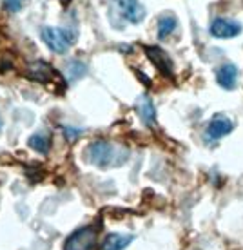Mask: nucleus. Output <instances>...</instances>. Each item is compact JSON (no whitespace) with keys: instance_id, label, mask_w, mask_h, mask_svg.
<instances>
[{"instance_id":"1","label":"nucleus","mask_w":243,"mask_h":250,"mask_svg":"<svg viewBox=\"0 0 243 250\" xmlns=\"http://www.w3.org/2000/svg\"><path fill=\"white\" fill-rule=\"evenodd\" d=\"M89 160L96 167L107 169V167H120L129 160V150L118 144L100 140L89 145Z\"/></svg>"},{"instance_id":"2","label":"nucleus","mask_w":243,"mask_h":250,"mask_svg":"<svg viewBox=\"0 0 243 250\" xmlns=\"http://www.w3.org/2000/svg\"><path fill=\"white\" fill-rule=\"evenodd\" d=\"M42 40L45 42V45L49 47L53 53L56 55H64L71 49V45L75 44L76 35L69 29H60V27H42Z\"/></svg>"},{"instance_id":"3","label":"nucleus","mask_w":243,"mask_h":250,"mask_svg":"<svg viewBox=\"0 0 243 250\" xmlns=\"http://www.w3.org/2000/svg\"><path fill=\"white\" fill-rule=\"evenodd\" d=\"M96 249V229L84 227L71 234L64 245V250H94Z\"/></svg>"},{"instance_id":"4","label":"nucleus","mask_w":243,"mask_h":250,"mask_svg":"<svg viewBox=\"0 0 243 250\" xmlns=\"http://www.w3.org/2000/svg\"><path fill=\"white\" fill-rule=\"evenodd\" d=\"M114 6L131 24H140L145 19V7L140 4V0H114Z\"/></svg>"},{"instance_id":"5","label":"nucleus","mask_w":243,"mask_h":250,"mask_svg":"<svg viewBox=\"0 0 243 250\" xmlns=\"http://www.w3.org/2000/svg\"><path fill=\"white\" fill-rule=\"evenodd\" d=\"M240 31H242V25L232 19L218 17L211 24V35L216 38H234L236 35H240Z\"/></svg>"},{"instance_id":"6","label":"nucleus","mask_w":243,"mask_h":250,"mask_svg":"<svg viewBox=\"0 0 243 250\" xmlns=\"http://www.w3.org/2000/svg\"><path fill=\"white\" fill-rule=\"evenodd\" d=\"M145 53H147V57L153 63H155L158 71L165 76H171L173 75V60L169 57L167 53L162 49V47H145Z\"/></svg>"},{"instance_id":"7","label":"nucleus","mask_w":243,"mask_h":250,"mask_svg":"<svg viewBox=\"0 0 243 250\" xmlns=\"http://www.w3.org/2000/svg\"><path fill=\"white\" fill-rule=\"evenodd\" d=\"M232 129H234V124H232L231 118H227V116H216V118L211 120L205 134L209 138H212V140H220V138L227 136Z\"/></svg>"},{"instance_id":"8","label":"nucleus","mask_w":243,"mask_h":250,"mask_svg":"<svg viewBox=\"0 0 243 250\" xmlns=\"http://www.w3.org/2000/svg\"><path fill=\"white\" fill-rule=\"evenodd\" d=\"M216 82L220 83V87L229 89V91L234 89L238 83V67L234 63H223L216 71Z\"/></svg>"},{"instance_id":"9","label":"nucleus","mask_w":243,"mask_h":250,"mask_svg":"<svg viewBox=\"0 0 243 250\" xmlns=\"http://www.w3.org/2000/svg\"><path fill=\"white\" fill-rule=\"evenodd\" d=\"M136 111L147 127H153L156 124V111H155V105H153V100H151L149 96H140L138 98Z\"/></svg>"},{"instance_id":"10","label":"nucleus","mask_w":243,"mask_h":250,"mask_svg":"<svg viewBox=\"0 0 243 250\" xmlns=\"http://www.w3.org/2000/svg\"><path fill=\"white\" fill-rule=\"evenodd\" d=\"M131 241V234H109L102 243V250H124Z\"/></svg>"},{"instance_id":"11","label":"nucleus","mask_w":243,"mask_h":250,"mask_svg":"<svg viewBox=\"0 0 243 250\" xmlns=\"http://www.w3.org/2000/svg\"><path fill=\"white\" fill-rule=\"evenodd\" d=\"M176 17L173 15V13H165V15H162L160 17V20H158V37L162 38H167L171 33L176 29Z\"/></svg>"},{"instance_id":"12","label":"nucleus","mask_w":243,"mask_h":250,"mask_svg":"<svg viewBox=\"0 0 243 250\" xmlns=\"http://www.w3.org/2000/svg\"><path fill=\"white\" fill-rule=\"evenodd\" d=\"M29 147L35 150H38L40 154H45L51 147V136L47 134H42V132H37L29 138Z\"/></svg>"},{"instance_id":"13","label":"nucleus","mask_w":243,"mask_h":250,"mask_svg":"<svg viewBox=\"0 0 243 250\" xmlns=\"http://www.w3.org/2000/svg\"><path fill=\"white\" fill-rule=\"evenodd\" d=\"M25 4H27V0H4L6 9L11 13H17V11H20V9H24Z\"/></svg>"},{"instance_id":"14","label":"nucleus","mask_w":243,"mask_h":250,"mask_svg":"<svg viewBox=\"0 0 243 250\" xmlns=\"http://www.w3.org/2000/svg\"><path fill=\"white\" fill-rule=\"evenodd\" d=\"M0 127H2V122H0Z\"/></svg>"}]
</instances>
